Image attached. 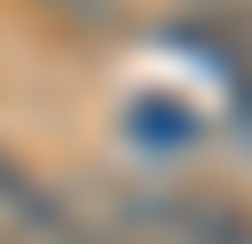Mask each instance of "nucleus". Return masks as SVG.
Here are the masks:
<instances>
[{"label":"nucleus","instance_id":"7ed1b4c3","mask_svg":"<svg viewBox=\"0 0 252 244\" xmlns=\"http://www.w3.org/2000/svg\"><path fill=\"white\" fill-rule=\"evenodd\" d=\"M171 49H187V57H203L220 73V98H228V130L252 146V16L236 8V0H212V8H187L163 25Z\"/></svg>","mask_w":252,"mask_h":244},{"label":"nucleus","instance_id":"39448f33","mask_svg":"<svg viewBox=\"0 0 252 244\" xmlns=\"http://www.w3.org/2000/svg\"><path fill=\"white\" fill-rule=\"evenodd\" d=\"M33 8L49 16L65 41H82V49H106V41L130 33V8H122V0H33Z\"/></svg>","mask_w":252,"mask_h":244},{"label":"nucleus","instance_id":"f03ea898","mask_svg":"<svg viewBox=\"0 0 252 244\" xmlns=\"http://www.w3.org/2000/svg\"><path fill=\"white\" fill-rule=\"evenodd\" d=\"M0 228L17 244H147V236H130L114 211H98L90 195L57 187V179H41L33 163L8 155V146H0Z\"/></svg>","mask_w":252,"mask_h":244},{"label":"nucleus","instance_id":"20e7f679","mask_svg":"<svg viewBox=\"0 0 252 244\" xmlns=\"http://www.w3.org/2000/svg\"><path fill=\"white\" fill-rule=\"evenodd\" d=\"M203 139H212V122H203V106H187L179 90H138L130 106H122V146L147 155V163H187Z\"/></svg>","mask_w":252,"mask_h":244},{"label":"nucleus","instance_id":"423d86ee","mask_svg":"<svg viewBox=\"0 0 252 244\" xmlns=\"http://www.w3.org/2000/svg\"><path fill=\"white\" fill-rule=\"evenodd\" d=\"M0 244H17V236H8V228H0Z\"/></svg>","mask_w":252,"mask_h":244},{"label":"nucleus","instance_id":"f257e3e1","mask_svg":"<svg viewBox=\"0 0 252 244\" xmlns=\"http://www.w3.org/2000/svg\"><path fill=\"white\" fill-rule=\"evenodd\" d=\"M90 204L114 211L147 244H252V204L212 195V187H171V179L122 171V179H90Z\"/></svg>","mask_w":252,"mask_h":244}]
</instances>
